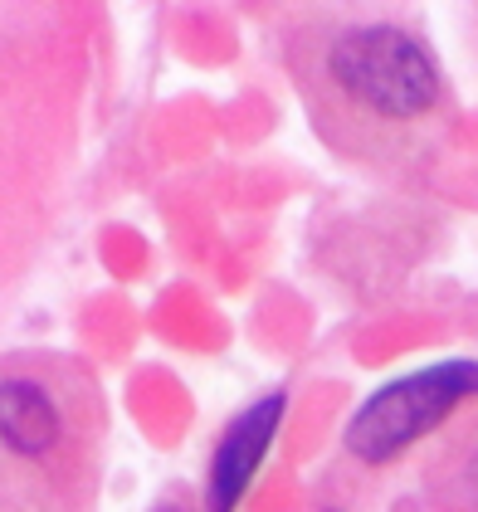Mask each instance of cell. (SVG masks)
<instances>
[{"label": "cell", "mask_w": 478, "mask_h": 512, "mask_svg": "<svg viewBox=\"0 0 478 512\" xmlns=\"http://www.w3.org/2000/svg\"><path fill=\"white\" fill-rule=\"evenodd\" d=\"M327 113L366 132H400L439 108V69L430 49L400 25H347L318 59Z\"/></svg>", "instance_id": "6da1fadb"}, {"label": "cell", "mask_w": 478, "mask_h": 512, "mask_svg": "<svg viewBox=\"0 0 478 512\" xmlns=\"http://www.w3.org/2000/svg\"><path fill=\"white\" fill-rule=\"evenodd\" d=\"M469 395H478V361H435L425 371L396 376L357 405L342 444L361 464H391Z\"/></svg>", "instance_id": "7a4b0ae2"}, {"label": "cell", "mask_w": 478, "mask_h": 512, "mask_svg": "<svg viewBox=\"0 0 478 512\" xmlns=\"http://www.w3.org/2000/svg\"><path fill=\"white\" fill-rule=\"evenodd\" d=\"M283 410H288V395L269 391L264 400H254L244 415L230 420V430L220 434L215 444V459H210V483H205V503L210 512H235L244 488L254 483V473L264 464L269 444L283 425Z\"/></svg>", "instance_id": "3957f363"}, {"label": "cell", "mask_w": 478, "mask_h": 512, "mask_svg": "<svg viewBox=\"0 0 478 512\" xmlns=\"http://www.w3.org/2000/svg\"><path fill=\"white\" fill-rule=\"evenodd\" d=\"M0 434H5V459L40 464L64 439V410L35 376H5V386H0Z\"/></svg>", "instance_id": "277c9868"}]
</instances>
